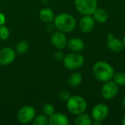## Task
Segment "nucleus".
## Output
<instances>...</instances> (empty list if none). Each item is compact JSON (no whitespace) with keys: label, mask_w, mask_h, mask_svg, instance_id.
I'll return each mask as SVG.
<instances>
[{"label":"nucleus","mask_w":125,"mask_h":125,"mask_svg":"<svg viewBox=\"0 0 125 125\" xmlns=\"http://www.w3.org/2000/svg\"><path fill=\"white\" fill-rule=\"evenodd\" d=\"M53 25L58 31L63 33H69L75 29L77 26V21L72 15L62 12L55 16Z\"/></svg>","instance_id":"obj_1"},{"label":"nucleus","mask_w":125,"mask_h":125,"mask_svg":"<svg viewBox=\"0 0 125 125\" xmlns=\"http://www.w3.org/2000/svg\"><path fill=\"white\" fill-rule=\"evenodd\" d=\"M92 73L96 80L103 83L111 81L115 73L113 67L103 61H99L94 64Z\"/></svg>","instance_id":"obj_2"},{"label":"nucleus","mask_w":125,"mask_h":125,"mask_svg":"<svg viewBox=\"0 0 125 125\" xmlns=\"http://www.w3.org/2000/svg\"><path fill=\"white\" fill-rule=\"evenodd\" d=\"M67 108L70 114L76 116L86 111L87 102L80 95H73L67 101Z\"/></svg>","instance_id":"obj_3"},{"label":"nucleus","mask_w":125,"mask_h":125,"mask_svg":"<svg viewBox=\"0 0 125 125\" xmlns=\"http://www.w3.org/2000/svg\"><path fill=\"white\" fill-rule=\"evenodd\" d=\"M62 62L64 66L67 70H76L84 64L85 59L80 53L72 52L65 55Z\"/></svg>","instance_id":"obj_4"},{"label":"nucleus","mask_w":125,"mask_h":125,"mask_svg":"<svg viewBox=\"0 0 125 125\" xmlns=\"http://www.w3.org/2000/svg\"><path fill=\"white\" fill-rule=\"evenodd\" d=\"M75 7L82 15H92L97 8V0H75Z\"/></svg>","instance_id":"obj_5"},{"label":"nucleus","mask_w":125,"mask_h":125,"mask_svg":"<svg viewBox=\"0 0 125 125\" xmlns=\"http://www.w3.org/2000/svg\"><path fill=\"white\" fill-rule=\"evenodd\" d=\"M36 116V111L31 105H24L17 114V119L22 125H27L32 122Z\"/></svg>","instance_id":"obj_6"},{"label":"nucleus","mask_w":125,"mask_h":125,"mask_svg":"<svg viewBox=\"0 0 125 125\" xmlns=\"http://www.w3.org/2000/svg\"><path fill=\"white\" fill-rule=\"evenodd\" d=\"M100 92L105 100H112L116 97L119 92V86L113 80L104 82V84L101 87Z\"/></svg>","instance_id":"obj_7"},{"label":"nucleus","mask_w":125,"mask_h":125,"mask_svg":"<svg viewBox=\"0 0 125 125\" xmlns=\"http://www.w3.org/2000/svg\"><path fill=\"white\" fill-rule=\"evenodd\" d=\"M109 114V108L107 105L99 103L94 105L92 111V118L93 121L103 122L107 119Z\"/></svg>","instance_id":"obj_8"},{"label":"nucleus","mask_w":125,"mask_h":125,"mask_svg":"<svg viewBox=\"0 0 125 125\" xmlns=\"http://www.w3.org/2000/svg\"><path fill=\"white\" fill-rule=\"evenodd\" d=\"M16 52L10 47H4L0 50V65L7 66L12 64L16 58Z\"/></svg>","instance_id":"obj_9"},{"label":"nucleus","mask_w":125,"mask_h":125,"mask_svg":"<svg viewBox=\"0 0 125 125\" xmlns=\"http://www.w3.org/2000/svg\"><path fill=\"white\" fill-rule=\"evenodd\" d=\"M67 39L64 33L62 31H56L51 36V42L54 48L58 50H62L67 47Z\"/></svg>","instance_id":"obj_10"},{"label":"nucleus","mask_w":125,"mask_h":125,"mask_svg":"<svg viewBox=\"0 0 125 125\" xmlns=\"http://www.w3.org/2000/svg\"><path fill=\"white\" fill-rule=\"evenodd\" d=\"M95 21L92 15H83L79 21V28L83 33H89L92 31L95 26Z\"/></svg>","instance_id":"obj_11"},{"label":"nucleus","mask_w":125,"mask_h":125,"mask_svg":"<svg viewBox=\"0 0 125 125\" xmlns=\"http://www.w3.org/2000/svg\"><path fill=\"white\" fill-rule=\"evenodd\" d=\"M67 47L71 52L81 53L85 48V43L81 38L73 37L67 41Z\"/></svg>","instance_id":"obj_12"},{"label":"nucleus","mask_w":125,"mask_h":125,"mask_svg":"<svg viewBox=\"0 0 125 125\" xmlns=\"http://www.w3.org/2000/svg\"><path fill=\"white\" fill-rule=\"evenodd\" d=\"M106 45L110 51L115 53H119L122 51L125 48L122 40H120L115 37L108 39L106 42Z\"/></svg>","instance_id":"obj_13"},{"label":"nucleus","mask_w":125,"mask_h":125,"mask_svg":"<svg viewBox=\"0 0 125 125\" xmlns=\"http://www.w3.org/2000/svg\"><path fill=\"white\" fill-rule=\"evenodd\" d=\"M70 124L67 116L62 113H53L49 117L50 125H68Z\"/></svg>","instance_id":"obj_14"},{"label":"nucleus","mask_w":125,"mask_h":125,"mask_svg":"<svg viewBox=\"0 0 125 125\" xmlns=\"http://www.w3.org/2000/svg\"><path fill=\"white\" fill-rule=\"evenodd\" d=\"M39 17L40 19L45 23H51L53 22L55 15L53 11L48 7H44L42 8L40 12H39Z\"/></svg>","instance_id":"obj_15"},{"label":"nucleus","mask_w":125,"mask_h":125,"mask_svg":"<svg viewBox=\"0 0 125 125\" xmlns=\"http://www.w3.org/2000/svg\"><path fill=\"white\" fill-rule=\"evenodd\" d=\"M92 15L95 22L98 23H105L108 19V13L103 8H97Z\"/></svg>","instance_id":"obj_16"},{"label":"nucleus","mask_w":125,"mask_h":125,"mask_svg":"<svg viewBox=\"0 0 125 125\" xmlns=\"http://www.w3.org/2000/svg\"><path fill=\"white\" fill-rule=\"evenodd\" d=\"M93 119L91 116L87 114H80L76 115L75 118L74 123L76 125H91L92 124Z\"/></svg>","instance_id":"obj_17"},{"label":"nucleus","mask_w":125,"mask_h":125,"mask_svg":"<svg viewBox=\"0 0 125 125\" xmlns=\"http://www.w3.org/2000/svg\"><path fill=\"white\" fill-rule=\"evenodd\" d=\"M83 80V77L82 75L78 73V72H75L72 73L68 78V84L71 86V87H76L78 86Z\"/></svg>","instance_id":"obj_18"},{"label":"nucleus","mask_w":125,"mask_h":125,"mask_svg":"<svg viewBox=\"0 0 125 125\" xmlns=\"http://www.w3.org/2000/svg\"><path fill=\"white\" fill-rule=\"evenodd\" d=\"M33 125H49V117L45 114H40L35 116L31 122Z\"/></svg>","instance_id":"obj_19"},{"label":"nucleus","mask_w":125,"mask_h":125,"mask_svg":"<svg viewBox=\"0 0 125 125\" xmlns=\"http://www.w3.org/2000/svg\"><path fill=\"white\" fill-rule=\"evenodd\" d=\"M29 48V44L26 40H22L18 42L15 46V52L17 54H23L25 53Z\"/></svg>","instance_id":"obj_20"},{"label":"nucleus","mask_w":125,"mask_h":125,"mask_svg":"<svg viewBox=\"0 0 125 125\" xmlns=\"http://www.w3.org/2000/svg\"><path fill=\"white\" fill-rule=\"evenodd\" d=\"M119 86H123L125 85V73L124 72L115 73L112 79Z\"/></svg>","instance_id":"obj_21"},{"label":"nucleus","mask_w":125,"mask_h":125,"mask_svg":"<svg viewBox=\"0 0 125 125\" xmlns=\"http://www.w3.org/2000/svg\"><path fill=\"white\" fill-rule=\"evenodd\" d=\"M42 111L43 114L50 117L55 112L54 106L51 103H45L43 105V106L42 108Z\"/></svg>","instance_id":"obj_22"},{"label":"nucleus","mask_w":125,"mask_h":125,"mask_svg":"<svg viewBox=\"0 0 125 125\" xmlns=\"http://www.w3.org/2000/svg\"><path fill=\"white\" fill-rule=\"evenodd\" d=\"M10 37V30L5 25L0 26V39L7 40Z\"/></svg>","instance_id":"obj_23"},{"label":"nucleus","mask_w":125,"mask_h":125,"mask_svg":"<svg viewBox=\"0 0 125 125\" xmlns=\"http://www.w3.org/2000/svg\"><path fill=\"white\" fill-rule=\"evenodd\" d=\"M70 93L69 91H67V89H63V90H61L59 93V99L63 101V102H67L69 98L70 97Z\"/></svg>","instance_id":"obj_24"},{"label":"nucleus","mask_w":125,"mask_h":125,"mask_svg":"<svg viewBox=\"0 0 125 125\" xmlns=\"http://www.w3.org/2000/svg\"><path fill=\"white\" fill-rule=\"evenodd\" d=\"M64 56L65 55L64 54V53L62 51H61V50L56 51L53 54V57L56 61H63Z\"/></svg>","instance_id":"obj_25"},{"label":"nucleus","mask_w":125,"mask_h":125,"mask_svg":"<svg viewBox=\"0 0 125 125\" xmlns=\"http://www.w3.org/2000/svg\"><path fill=\"white\" fill-rule=\"evenodd\" d=\"M6 23V16L3 12H0V26L4 25Z\"/></svg>","instance_id":"obj_26"},{"label":"nucleus","mask_w":125,"mask_h":125,"mask_svg":"<svg viewBox=\"0 0 125 125\" xmlns=\"http://www.w3.org/2000/svg\"><path fill=\"white\" fill-rule=\"evenodd\" d=\"M101 122H98V121H93L92 122V125H101Z\"/></svg>","instance_id":"obj_27"},{"label":"nucleus","mask_w":125,"mask_h":125,"mask_svg":"<svg viewBox=\"0 0 125 125\" xmlns=\"http://www.w3.org/2000/svg\"><path fill=\"white\" fill-rule=\"evenodd\" d=\"M122 105L123 108H125V96L123 97V99L122 100Z\"/></svg>","instance_id":"obj_28"},{"label":"nucleus","mask_w":125,"mask_h":125,"mask_svg":"<svg viewBox=\"0 0 125 125\" xmlns=\"http://www.w3.org/2000/svg\"><path fill=\"white\" fill-rule=\"evenodd\" d=\"M122 124L123 125H125V117L122 119Z\"/></svg>","instance_id":"obj_29"},{"label":"nucleus","mask_w":125,"mask_h":125,"mask_svg":"<svg viewBox=\"0 0 125 125\" xmlns=\"http://www.w3.org/2000/svg\"><path fill=\"white\" fill-rule=\"evenodd\" d=\"M122 42H123V44H124V46H125V37H123Z\"/></svg>","instance_id":"obj_30"}]
</instances>
